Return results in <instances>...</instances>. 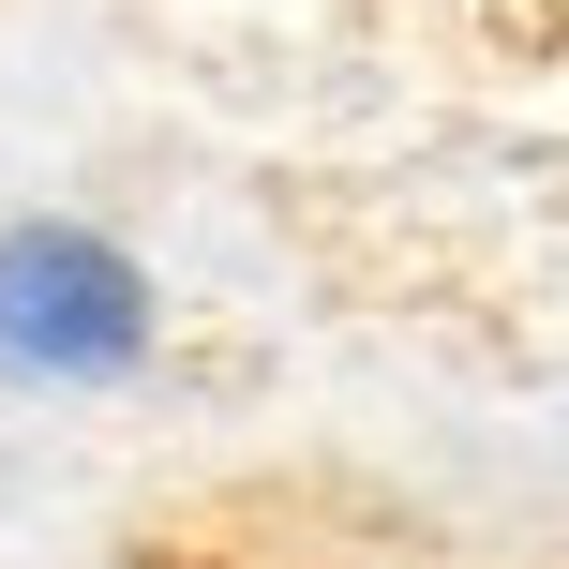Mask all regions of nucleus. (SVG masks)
<instances>
[{"mask_svg":"<svg viewBox=\"0 0 569 569\" xmlns=\"http://www.w3.org/2000/svg\"><path fill=\"white\" fill-rule=\"evenodd\" d=\"M284 226L390 315L569 360V0H300Z\"/></svg>","mask_w":569,"mask_h":569,"instance_id":"obj_1","label":"nucleus"},{"mask_svg":"<svg viewBox=\"0 0 569 569\" xmlns=\"http://www.w3.org/2000/svg\"><path fill=\"white\" fill-rule=\"evenodd\" d=\"M150 270L120 256L106 226H76V210H30V226H0V375H30V390H106V375L150 360Z\"/></svg>","mask_w":569,"mask_h":569,"instance_id":"obj_2","label":"nucleus"}]
</instances>
